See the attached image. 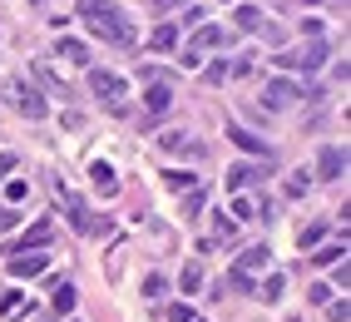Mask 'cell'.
Returning <instances> with one entry per match:
<instances>
[{
	"instance_id": "44",
	"label": "cell",
	"mask_w": 351,
	"mask_h": 322,
	"mask_svg": "<svg viewBox=\"0 0 351 322\" xmlns=\"http://www.w3.org/2000/svg\"><path fill=\"white\" fill-rule=\"evenodd\" d=\"M267 5H277V10H282V5H292V0H267Z\"/></svg>"
},
{
	"instance_id": "41",
	"label": "cell",
	"mask_w": 351,
	"mask_h": 322,
	"mask_svg": "<svg viewBox=\"0 0 351 322\" xmlns=\"http://www.w3.org/2000/svg\"><path fill=\"white\" fill-rule=\"evenodd\" d=\"M257 35H263L267 45H277V40H282V30H277V25H267V20H263V30H257Z\"/></svg>"
},
{
	"instance_id": "22",
	"label": "cell",
	"mask_w": 351,
	"mask_h": 322,
	"mask_svg": "<svg viewBox=\"0 0 351 322\" xmlns=\"http://www.w3.org/2000/svg\"><path fill=\"white\" fill-rule=\"evenodd\" d=\"M163 292H169V278H163V273H149V278H144V297L154 303V297H163Z\"/></svg>"
},
{
	"instance_id": "5",
	"label": "cell",
	"mask_w": 351,
	"mask_h": 322,
	"mask_svg": "<svg viewBox=\"0 0 351 322\" xmlns=\"http://www.w3.org/2000/svg\"><path fill=\"white\" fill-rule=\"evenodd\" d=\"M302 100V84H292V80H267L263 84V104L267 109H292Z\"/></svg>"
},
{
	"instance_id": "25",
	"label": "cell",
	"mask_w": 351,
	"mask_h": 322,
	"mask_svg": "<svg viewBox=\"0 0 351 322\" xmlns=\"http://www.w3.org/2000/svg\"><path fill=\"white\" fill-rule=\"evenodd\" d=\"M238 30H263V10L243 5V10H238Z\"/></svg>"
},
{
	"instance_id": "3",
	"label": "cell",
	"mask_w": 351,
	"mask_h": 322,
	"mask_svg": "<svg viewBox=\"0 0 351 322\" xmlns=\"http://www.w3.org/2000/svg\"><path fill=\"white\" fill-rule=\"evenodd\" d=\"M272 65H282V70H317V65H326V45L312 40L307 50H282V55H272Z\"/></svg>"
},
{
	"instance_id": "45",
	"label": "cell",
	"mask_w": 351,
	"mask_h": 322,
	"mask_svg": "<svg viewBox=\"0 0 351 322\" xmlns=\"http://www.w3.org/2000/svg\"><path fill=\"white\" fill-rule=\"evenodd\" d=\"M69 322H80V317H69Z\"/></svg>"
},
{
	"instance_id": "18",
	"label": "cell",
	"mask_w": 351,
	"mask_h": 322,
	"mask_svg": "<svg viewBox=\"0 0 351 322\" xmlns=\"http://www.w3.org/2000/svg\"><path fill=\"white\" fill-rule=\"evenodd\" d=\"M198 283H203V263L193 258V263H183V273H178V288H183V297H189V292H198Z\"/></svg>"
},
{
	"instance_id": "40",
	"label": "cell",
	"mask_w": 351,
	"mask_h": 322,
	"mask_svg": "<svg viewBox=\"0 0 351 322\" xmlns=\"http://www.w3.org/2000/svg\"><path fill=\"white\" fill-rule=\"evenodd\" d=\"M232 233H238V223H232V218H223V214H218V238H232Z\"/></svg>"
},
{
	"instance_id": "7",
	"label": "cell",
	"mask_w": 351,
	"mask_h": 322,
	"mask_svg": "<svg viewBox=\"0 0 351 322\" xmlns=\"http://www.w3.org/2000/svg\"><path fill=\"white\" fill-rule=\"evenodd\" d=\"M5 268H10V278H35V273H45L50 268V258L35 248V253H10L5 258Z\"/></svg>"
},
{
	"instance_id": "1",
	"label": "cell",
	"mask_w": 351,
	"mask_h": 322,
	"mask_svg": "<svg viewBox=\"0 0 351 322\" xmlns=\"http://www.w3.org/2000/svg\"><path fill=\"white\" fill-rule=\"evenodd\" d=\"M80 15H84V25L95 30L99 40H109V45H134V25L124 20V10L114 5V0H80Z\"/></svg>"
},
{
	"instance_id": "2",
	"label": "cell",
	"mask_w": 351,
	"mask_h": 322,
	"mask_svg": "<svg viewBox=\"0 0 351 322\" xmlns=\"http://www.w3.org/2000/svg\"><path fill=\"white\" fill-rule=\"evenodd\" d=\"M89 89H95V100L109 109V114H129V84L109 70H89Z\"/></svg>"
},
{
	"instance_id": "33",
	"label": "cell",
	"mask_w": 351,
	"mask_h": 322,
	"mask_svg": "<svg viewBox=\"0 0 351 322\" xmlns=\"http://www.w3.org/2000/svg\"><path fill=\"white\" fill-rule=\"evenodd\" d=\"M228 288H238V292H257V283L247 278V273H228Z\"/></svg>"
},
{
	"instance_id": "26",
	"label": "cell",
	"mask_w": 351,
	"mask_h": 322,
	"mask_svg": "<svg viewBox=\"0 0 351 322\" xmlns=\"http://www.w3.org/2000/svg\"><path fill=\"white\" fill-rule=\"evenodd\" d=\"M138 80H144V84H173V75L158 70V65H144V70H138Z\"/></svg>"
},
{
	"instance_id": "16",
	"label": "cell",
	"mask_w": 351,
	"mask_h": 322,
	"mask_svg": "<svg viewBox=\"0 0 351 322\" xmlns=\"http://www.w3.org/2000/svg\"><path fill=\"white\" fill-rule=\"evenodd\" d=\"M30 75H35V80H40L45 89H55V95H69V84H64V80H60V75H55V70H50L45 60H35V65H30Z\"/></svg>"
},
{
	"instance_id": "42",
	"label": "cell",
	"mask_w": 351,
	"mask_h": 322,
	"mask_svg": "<svg viewBox=\"0 0 351 322\" xmlns=\"http://www.w3.org/2000/svg\"><path fill=\"white\" fill-rule=\"evenodd\" d=\"M326 312H332V322H346V312H351V308H346V297H341V303H332Z\"/></svg>"
},
{
	"instance_id": "6",
	"label": "cell",
	"mask_w": 351,
	"mask_h": 322,
	"mask_svg": "<svg viewBox=\"0 0 351 322\" xmlns=\"http://www.w3.org/2000/svg\"><path fill=\"white\" fill-rule=\"evenodd\" d=\"M183 50H193V55H203V50H232V30H223V25H203Z\"/></svg>"
},
{
	"instance_id": "27",
	"label": "cell",
	"mask_w": 351,
	"mask_h": 322,
	"mask_svg": "<svg viewBox=\"0 0 351 322\" xmlns=\"http://www.w3.org/2000/svg\"><path fill=\"white\" fill-rule=\"evenodd\" d=\"M119 268H124V238H114L109 243V278H119Z\"/></svg>"
},
{
	"instance_id": "43",
	"label": "cell",
	"mask_w": 351,
	"mask_h": 322,
	"mask_svg": "<svg viewBox=\"0 0 351 322\" xmlns=\"http://www.w3.org/2000/svg\"><path fill=\"white\" fill-rule=\"evenodd\" d=\"M144 5H154V10H173L178 0H144Z\"/></svg>"
},
{
	"instance_id": "8",
	"label": "cell",
	"mask_w": 351,
	"mask_h": 322,
	"mask_svg": "<svg viewBox=\"0 0 351 322\" xmlns=\"http://www.w3.org/2000/svg\"><path fill=\"white\" fill-rule=\"evenodd\" d=\"M341 174H346V149L326 144V149L317 154V179H341Z\"/></svg>"
},
{
	"instance_id": "37",
	"label": "cell",
	"mask_w": 351,
	"mask_h": 322,
	"mask_svg": "<svg viewBox=\"0 0 351 322\" xmlns=\"http://www.w3.org/2000/svg\"><path fill=\"white\" fill-rule=\"evenodd\" d=\"M203 198H208L203 189H189V203H183V214H198V209H203Z\"/></svg>"
},
{
	"instance_id": "9",
	"label": "cell",
	"mask_w": 351,
	"mask_h": 322,
	"mask_svg": "<svg viewBox=\"0 0 351 322\" xmlns=\"http://www.w3.org/2000/svg\"><path fill=\"white\" fill-rule=\"evenodd\" d=\"M10 89H15V104H20L25 119H40V114H45V95H40L35 84H10Z\"/></svg>"
},
{
	"instance_id": "24",
	"label": "cell",
	"mask_w": 351,
	"mask_h": 322,
	"mask_svg": "<svg viewBox=\"0 0 351 322\" xmlns=\"http://www.w3.org/2000/svg\"><path fill=\"white\" fill-rule=\"evenodd\" d=\"M163 179H169V189H178V194H183V189H198V179H193L189 169H183V174H178V169H169Z\"/></svg>"
},
{
	"instance_id": "38",
	"label": "cell",
	"mask_w": 351,
	"mask_h": 322,
	"mask_svg": "<svg viewBox=\"0 0 351 322\" xmlns=\"http://www.w3.org/2000/svg\"><path fill=\"white\" fill-rule=\"evenodd\" d=\"M287 189H292V194H307V189H312V174H292Z\"/></svg>"
},
{
	"instance_id": "20",
	"label": "cell",
	"mask_w": 351,
	"mask_h": 322,
	"mask_svg": "<svg viewBox=\"0 0 351 322\" xmlns=\"http://www.w3.org/2000/svg\"><path fill=\"white\" fill-rule=\"evenodd\" d=\"M173 45H178V30H173V25H158V30L149 35V50H173Z\"/></svg>"
},
{
	"instance_id": "21",
	"label": "cell",
	"mask_w": 351,
	"mask_h": 322,
	"mask_svg": "<svg viewBox=\"0 0 351 322\" xmlns=\"http://www.w3.org/2000/svg\"><path fill=\"white\" fill-rule=\"evenodd\" d=\"M346 258V243H326V248H312V263H337Z\"/></svg>"
},
{
	"instance_id": "35",
	"label": "cell",
	"mask_w": 351,
	"mask_h": 322,
	"mask_svg": "<svg viewBox=\"0 0 351 322\" xmlns=\"http://www.w3.org/2000/svg\"><path fill=\"white\" fill-rule=\"evenodd\" d=\"M257 209H252V203L247 198H232V223H238V218H252Z\"/></svg>"
},
{
	"instance_id": "10",
	"label": "cell",
	"mask_w": 351,
	"mask_h": 322,
	"mask_svg": "<svg viewBox=\"0 0 351 322\" xmlns=\"http://www.w3.org/2000/svg\"><path fill=\"white\" fill-rule=\"evenodd\" d=\"M267 174H272V169H263V164H232V169H228V189L238 194V189H247V183H263Z\"/></svg>"
},
{
	"instance_id": "39",
	"label": "cell",
	"mask_w": 351,
	"mask_h": 322,
	"mask_svg": "<svg viewBox=\"0 0 351 322\" xmlns=\"http://www.w3.org/2000/svg\"><path fill=\"white\" fill-rule=\"evenodd\" d=\"M20 223V209H5V203H0V228H15Z\"/></svg>"
},
{
	"instance_id": "36",
	"label": "cell",
	"mask_w": 351,
	"mask_h": 322,
	"mask_svg": "<svg viewBox=\"0 0 351 322\" xmlns=\"http://www.w3.org/2000/svg\"><path fill=\"white\" fill-rule=\"evenodd\" d=\"M307 297H312V303H332V283H317V288H307Z\"/></svg>"
},
{
	"instance_id": "4",
	"label": "cell",
	"mask_w": 351,
	"mask_h": 322,
	"mask_svg": "<svg viewBox=\"0 0 351 322\" xmlns=\"http://www.w3.org/2000/svg\"><path fill=\"white\" fill-rule=\"evenodd\" d=\"M158 144L169 149V154H189V159H208V144H203V139H193L189 129H163V134H158Z\"/></svg>"
},
{
	"instance_id": "28",
	"label": "cell",
	"mask_w": 351,
	"mask_h": 322,
	"mask_svg": "<svg viewBox=\"0 0 351 322\" xmlns=\"http://www.w3.org/2000/svg\"><path fill=\"white\" fill-rule=\"evenodd\" d=\"M257 292H263V303H277V297H282V292H287V283H282V278H267V283H263V288H257Z\"/></svg>"
},
{
	"instance_id": "31",
	"label": "cell",
	"mask_w": 351,
	"mask_h": 322,
	"mask_svg": "<svg viewBox=\"0 0 351 322\" xmlns=\"http://www.w3.org/2000/svg\"><path fill=\"white\" fill-rule=\"evenodd\" d=\"M15 169H20V159H15L10 149H0V183H5V179L15 174Z\"/></svg>"
},
{
	"instance_id": "30",
	"label": "cell",
	"mask_w": 351,
	"mask_h": 322,
	"mask_svg": "<svg viewBox=\"0 0 351 322\" xmlns=\"http://www.w3.org/2000/svg\"><path fill=\"white\" fill-rule=\"evenodd\" d=\"M169 322H203V317H198L189 303H173V308H169Z\"/></svg>"
},
{
	"instance_id": "23",
	"label": "cell",
	"mask_w": 351,
	"mask_h": 322,
	"mask_svg": "<svg viewBox=\"0 0 351 322\" xmlns=\"http://www.w3.org/2000/svg\"><path fill=\"white\" fill-rule=\"evenodd\" d=\"M0 312H5V317H20V312H30V303H25L20 292H10V297H0Z\"/></svg>"
},
{
	"instance_id": "12",
	"label": "cell",
	"mask_w": 351,
	"mask_h": 322,
	"mask_svg": "<svg viewBox=\"0 0 351 322\" xmlns=\"http://www.w3.org/2000/svg\"><path fill=\"white\" fill-rule=\"evenodd\" d=\"M69 223H75L80 233H109V218H99V214H89L84 203H80V209H69Z\"/></svg>"
},
{
	"instance_id": "17",
	"label": "cell",
	"mask_w": 351,
	"mask_h": 322,
	"mask_svg": "<svg viewBox=\"0 0 351 322\" xmlns=\"http://www.w3.org/2000/svg\"><path fill=\"white\" fill-rule=\"evenodd\" d=\"M228 139H232V144H238V149H247V154H263V159H267V144H263V139H257V134H252V129H228Z\"/></svg>"
},
{
	"instance_id": "19",
	"label": "cell",
	"mask_w": 351,
	"mask_h": 322,
	"mask_svg": "<svg viewBox=\"0 0 351 322\" xmlns=\"http://www.w3.org/2000/svg\"><path fill=\"white\" fill-rule=\"evenodd\" d=\"M75 297H80V292H75V283L60 278V283H55V312H69V308H75Z\"/></svg>"
},
{
	"instance_id": "11",
	"label": "cell",
	"mask_w": 351,
	"mask_h": 322,
	"mask_svg": "<svg viewBox=\"0 0 351 322\" xmlns=\"http://www.w3.org/2000/svg\"><path fill=\"white\" fill-rule=\"evenodd\" d=\"M89 179H95L99 194H119V174H114L109 159H95V164H89Z\"/></svg>"
},
{
	"instance_id": "29",
	"label": "cell",
	"mask_w": 351,
	"mask_h": 322,
	"mask_svg": "<svg viewBox=\"0 0 351 322\" xmlns=\"http://www.w3.org/2000/svg\"><path fill=\"white\" fill-rule=\"evenodd\" d=\"M322 233H326V223H312L307 233H297V248H317V243H322Z\"/></svg>"
},
{
	"instance_id": "15",
	"label": "cell",
	"mask_w": 351,
	"mask_h": 322,
	"mask_svg": "<svg viewBox=\"0 0 351 322\" xmlns=\"http://www.w3.org/2000/svg\"><path fill=\"white\" fill-rule=\"evenodd\" d=\"M55 55H60V60H69V65H89V45H84V40H69V35H64V40L55 45Z\"/></svg>"
},
{
	"instance_id": "34",
	"label": "cell",
	"mask_w": 351,
	"mask_h": 322,
	"mask_svg": "<svg viewBox=\"0 0 351 322\" xmlns=\"http://www.w3.org/2000/svg\"><path fill=\"white\" fill-rule=\"evenodd\" d=\"M203 80H208V84H223V80H228V65H223V60H218V65H208Z\"/></svg>"
},
{
	"instance_id": "14",
	"label": "cell",
	"mask_w": 351,
	"mask_h": 322,
	"mask_svg": "<svg viewBox=\"0 0 351 322\" xmlns=\"http://www.w3.org/2000/svg\"><path fill=\"white\" fill-rule=\"evenodd\" d=\"M50 238H55V223H50V218H40L35 228H25V238H20L15 248H30V253H35V248H45V243H50Z\"/></svg>"
},
{
	"instance_id": "13",
	"label": "cell",
	"mask_w": 351,
	"mask_h": 322,
	"mask_svg": "<svg viewBox=\"0 0 351 322\" xmlns=\"http://www.w3.org/2000/svg\"><path fill=\"white\" fill-rule=\"evenodd\" d=\"M267 258H272V248H267V243H252L243 258H238V268H232V273H247V278H252L257 268H267Z\"/></svg>"
},
{
	"instance_id": "32",
	"label": "cell",
	"mask_w": 351,
	"mask_h": 322,
	"mask_svg": "<svg viewBox=\"0 0 351 322\" xmlns=\"http://www.w3.org/2000/svg\"><path fill=\"white\" fill-rule=\"evenodd\" d=\"M25 194H30V189H25V179H5V198H10V203H20Z\"/></svg>"
}]
</instances>
